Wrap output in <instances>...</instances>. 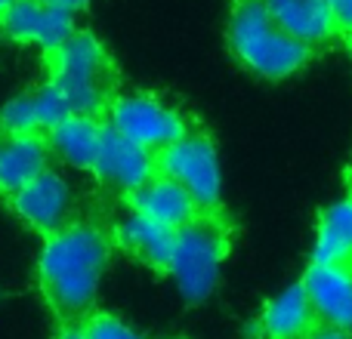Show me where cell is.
Returning a JSON list of instances; mask_svg holds the SVG:
<instances>
[{"instance_id":"e0dca14e","label":"cell","mask_w":352,"mask_h":339,"mask_svg":"<svg viewBox=\"0 0 352 339\" xmlns=\"http://www.w3.org/2000/svg\"><path fill=\"white\" fill-rule=\"evenodd\" d=\"M312 259L352 268V191H346L343 200L318 213V235Z\"/></svg>"},{"instance_id":"603a6c76","label":"cell","mask_w":352,"mask_h":339,"mask_svg":"<svg viewBox=\"0 0 352 339\" xmlns=\"http://www.w3.org/2000/svg\"><path fill=\"white\" fill-rule=\"evenodd\" d=\"M37 3L56 6V10H65V12H72V16H78V12L87 10V3H90V0H37Z\"/></svg>"},{"instance_id":"30bf717a","label":"cell","mask_w":352,"mask_h":339,"mask_svg":"<svg viewBox=\"0 0 352 339\" xmlns=\"http://www.w3.org/2000/svg\"><path fill=\"white\" fill-rule=\"evenodd\" d=\"M263 3L275 22L294 40L306 43L312 53H324L334 43H343L328 0H263Z\"/></svg>"},{"instance_id":"ac0fdd59","label":"cell","mask_w":352,"mask_h":339,"mask_svg":"<svg viewBox=\"0 0 352 339\" xmlns=\"http://www.w3.org/2000/svg\"><path fill=\"white\" fill-rule=\"evenodd\" d=\"M0 136H43L47 139L31 90L16 93L10 102H3V108H0Z\"/></svg>"},{"instance_id":"ba28073f","label":"cell","mask_w":352,"mask_h":339,"mask_svg":"<svg viewBox=\"0 0 352 339\" xmlns=\"http://www.w3.org/2000/svg\"><path fill=\"white\" fill-rule=\"evenodd\" d=\"M158 173V164H155V152L130 142L127 136H121L115 127L105 124V136H102V148H99L96 167H93L90 176H96L99 185L105 191L118 194V198H127L130 191L148 182Z\"/></svg>"},{"instance_id":"6da1fadb","label":"cell","mask_w":352,"mask_h":339,"mask_svg":"<svg viewBox=\"0 0 352 339\" xmlns=\"http://www.w3.org/2000/svg\"><path fill=\"white\" fill-rule=\"evenodd\" d=\"M111 229L93 219H74L43 237L37 256V284L59 324H78L96 305L99 281L115 256Z\"/></svg>"},{"instance_id":"277c9868","label":"cell","mask_w":352,"mask_h":339,"mask_svg":"<svg viewBox=\"0 0 352 339\" xmlns=\"http://www.w3.org/2000/svg\"><path fill=\"white\" fill-rule=\"evenodd\" d=\"M232 219L223 210H201L173 231V253L167 274L176 281L182 299L198 305L217 290L219 266L232 250Z\"/></svg>"},{"instance_id":"9c48e42d","label":"cell","mask_w":352,"mask_h":339,"mask_svg":"<svg viewBox=\"0 0 352 339\" xmlns=\"http://www.w3.org/2000/svg\"><path fill=\"white\" fill-rule=\"evenodd\" d=\"M0 31L16 43H34L41 49H53L74 34V16L56 6H43L37 0H16L0 16Z\"/></svg>"},{"instance_id":"52a82bcc","label":"cell","mask_w":352,"mask_h":339,"mask_svg":"<svg viewBox=\"0 0 352 339\" xmlns=\"http://www.w3.org/2000/svg\"><path fill=\"white\" fill-rule=\"evenodd\" d=\"M6 200H10L12 213L41 237H50L53 231L65 229L68 222L78 219V200H74L68 182L53 167L43 170L37 179H31Z\"/></svg>"},{"instance_id":"d6986e66","label":"cell","mask_w":352,"mask_h":339,"mask_svg":"<svg viewBox=\"0 0 352 339\" xmlns=\"http://www.w3.org/2000/svg\"><path fill=\"white\" fill-rule=\"evenodd\" d=\"M31 96H34V108H37V117H41L43 133H50L56 124H62L68 115H72L65 96H62V93L56 90V84H50L47 78H41L37 86H31Z\"/></svg>"},{"instance_id":"5bb4252c","label":"cell","mask_w":352,"mask_h":339,"mask_svg":"<svg viewBox=\"0 0 352 339\" xmlns=\"http://www.w3.org/2000/svg\"><path fill=\"white\" fill-rule=\"evenodd\" d=\"M102 136H105V121L102 117H90V115H68L62 124H56L47 133V145L53 152V158L65 161L68 167L93 173L102 148Z\"/></svg>"},{"instance_id":"4fadbf2b","label":"cell","mask_w":352,"mask_h":339,"mask_svg":"<svg viewBox=\"0 0 352 339\" xmlns=\"http://www.w3.org/2000/svg\"><path fill=\"white\" fill-rule=\"evenodd\" d=\"M124 207L142 213V216L155 219V222L167 225V229H173V231L179 229V225H186L195 213H201V207L192 200V194L164 173H155L152 179L142 182L136 191H130L127 198H124Z\"/></svg>"},{"instance_id":"2e32d148","label":"cell","mask_w":352,"mask_h":339,"mask_svg":"<svg viewBox=\"0 0 352 339\" xmlns=\"http://www.w3.org/2000/svg\"><path fill=\"white\" fill-rule=\"evenodd\" d=\"M50 152L43 136H0V194L12 198L19 188L50 170Z\"/></svg>"},{"instance_id":"9a60e30c","label":"cell","mask_w":352,"mask_h":339,"mask_svg":"<svg viewBox=\"0 0 352 339\" xmlns=\"http://www.w3.org/2000/svg\"><path fill=\"white\" fill-rule=\"evenodd\" d=\"M256 324H260L263 339H306L322 321L312 309L303 281H297L287 290H281L275 299H269Z\"/></svg>"},{"instance_id":"484cf974","label":"cell","mask_w":352,"mask_h":339,"mask_svg":"<svg viewBox=\"0 0 352 339\" xmlns=\"http://www.w3.org/2000/svg\"><path fill=\"white\" fill-rule=\"evenodd\" d=\"M12 3H16V0H0V16H3V12H6V10H10V6H12Z\"/></svg>"},{"instance_id":"7c38bea8","label":"cell","mask_w":352,"mask_h":339,"mask_svg":"<svg viewBox=\"0 0 352 339\" xmlns=\"http://www.w3.org/2000/svg\"><path fill=\"white\" fill-rule=\"evenodd\" d=\"M111 237L115 247L140 259L152 272L167 274L170 268V253H173V229L155 222V219L142 216L136 210H127L115 225H111Z\"/></svg>"},{"instance_id":"cb8c5ba5","label":"cell","mask_w":352,"mask_h":339,"mask_svg":"<svg viewBox=\"0 0 352 339\" xmlns=\"http://www.w3.org/2000/svg\"><path fill=\"white\" fill-rule=\"evenodd\" d=\"M56 339H84L80 321L78 324H59V334H56Z\"/></svg>"},{"instance_id":"44dd1931","label":"cell","mask_w":352,"mask_h":339,"mask_svg":"<svg viewBox=\"0 0 352 339\" xmlns=\"http://www.w3.org/2000/svg\"><path fill=\"white\" fill-rule=\"evenodd\" d=\"M331 12H334V22L340 28V40L349 43L352 40V0H328Z\"/></svg>"},{"instance_id":"d4e9b609","label":"cell","mask_w":352,"mask_h":339,"mask_svg":"<svg viewBox=\"0 0 352 339\" xmlns=\"http://www.w3.org/2000/svg\"><path fill=\"white\" fill-rule=\"evenodd\" d=\"M346 191H352V161H349V167H346Z\"/></svg>"},{"instance_id":"3957f363","label":"cell","mask_w":352,"mask_h":339,"mask_svg":"<svg viewBox=\"0 0 352 339\" xmlns=\"http://www.w3.org/2000/svg\"><path fill=\"white\" fill-rule=\"evenodd\" d=\"M229 53L250 74L266 80H285L309 65L312 53L306 43L294 40L272 19L263 0H232L226 25Z\"/></svg>"},{"instance_id":"ffe728a7","label":"cell","mask_w":352,"mask_h":339,"mask_svg":"<svg viewBox=\"0 0 352 339\" xmlns=\"http://www.w3.org/2000/svg\"><path fill=\"white\" fill-rule=\"evenodd\" d=\"M80 330H84V339H146L133 327H127L121 318L105 315V312H90L80 321Z\"/></svg>"},{"instance_id":"8fae6325","label":"cell","mask_w":352,"mask_h":339,"mask_svg":"<svg viewBox=\"0 0 352 339\" xmlns=\"http://www.w3.org/2000/svg\"><path fill=\"white\" fill-rule=\"evenodd\" d=\"M300 281L309 293V303L316 309L318 321L352 330V268L312 259Z\"/></svg>"},{"instance_id":"7402d4cb","label":"cell","mask_w":352,"mask_h":339,"mask_svg":"<svg viewBox=\"0 0 352 339\" xmlns=\"http://www.w3.org/2000/svg\"><path fill=\"white\" fill-rule=\"evenodd\" d=\"M306 339H352V330L334 327V324H316V330Z\"/></svg>"},{"instance_id":"5b68a950","label":"cell","mask_w":352,"mask_h":339,"mask_svg":"<svg viewBox=\"0 0 352 339\" xmlns=\"http://www.w3.org/2000/svg\"><path fill=\"white\" fill-rule=\"evenodd\" d=\"M105 124L115 127L121 136H127L130 142L158 154L161 148L173 145L192 130L195 117H188L182 108L164 102L155 93H121L111 102Z\"/></svg>"},{"instance_id":"8992f818","label":"cell","mask_w":352,"mask_h":339,"mask_svg":"<svg viewBox=\"0 0 352 339\" xmlns=\"http://www.w3.org/2000/svg\"><path fill=\"white\" fill-rule=\"evenodd\" d=\"M155 164H158V173L179 182L201 210H223V200H219L223 191H219L217 145H213L210 133L198 121L192 124V130L182 139L161 148L155 154Z\"/></svg>"},{"instance_id":"7a4b0ae2","label":"cell","mask_w":352,"mask_h":339,"mask_svg":"<svg viewBox=\"0 0 352 339\" xmlns=\"http://www.w3.org/2000/svg\"><path fill=\"white\" fill-rule=\"evenodd\" d=\"M43 78L65 96L72 115L102 117L121 96V68L93 31L78 28L59 47L43 49Z\"/></svg>"},{"instance_id":"4316f807","label":"cell","mask_w":352,"mask_h":339,"mask_svg":"<svg viewBox=\"0 0 352 339\" xmlns=\"http://www.w3.org/2000/svg\"><path fill=\"white\" fill-rule=\"evenodd\" d=\"M346 47H349V53H352V40H349V43H346Z\"/></svg>"}]
</instances>
